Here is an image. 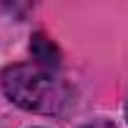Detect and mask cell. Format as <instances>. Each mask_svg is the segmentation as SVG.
Returning a JSON list of instances; mask_svg holds the SVG:
<instances>
[{
	"instance_id": "6da1fadb",
	"label": "cell",
	"mask_w": 128,
	"mask_h": 128,
	"mask_svg": "<svg viewBox=\"0 0 128 128\" xmlns=\"http://www.w3.org/2000/svg\"><path fill=\"white\" fill-rule=\"evenodd\" d=\"M5 96L33 113L58 116L70 106V90L53 70L43 66H10L0 76Z\"/></svg>"
},
{
	"instance_id": "7a4b0ae2",
	"label": "cell",
	"mask_w": 128,
	"mask_h": 128,
	"mask_svg": "<svg viewBox=\"0 0 128 128\" xmlns=\"http://www.w3.org/2000/svg\"><path fill=\"white\" fill-rule=\"evenodd\" d=\"M30 50H33V55L38 58V63H40L43 68L53 70V68H58V66H60V55H58L55 45H53L45 35H33Z\"/></svg>"
},
{
	"instance_id": "277c9868",
	"label": "cell",
	"mask_w": 128,
	"mask_h": 128,
	"mask_svg": "<svg viewBox=\"0 0 128 128\" xmlns=\"http://www.w3.org/2000/svg\"><path fill=\"white\" fill-rule=\"evenodd\" d=\"M126 118H128V106H126Z\"/></svg>"
},
{
	"instance_id": "3957f363",
	"label": "cell",
	"mask_w": 128,
	"mask_h": 128,
	"mask_svg": "<svg viewBox=\"0 0 128 128\" xmlns=\"http://www.w3.org/2000/svg\"><path fill=\"white\" fill-rule=\"evenodd\" d=\"M83 128H116L110 120H93V123H88V126H83Z\"/></svg>"
}]
</instances>
